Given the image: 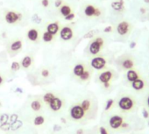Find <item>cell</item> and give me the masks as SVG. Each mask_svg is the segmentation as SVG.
<instances>
[{"label":"cell","mask_w":149,"mask_h":134,"mask_svg":"<svg viewBox=\"0 0 149 134\" xmlns=\"http://www.w3.org/2000/svg\"><path fill=\"white\" fill-rule=\"evenodd\" d=\"M105 46V39L104 36H96L89 43L88 52L91 55L97 56L104 49Z\"/></svg>","instance_id":"1"},{"label":"cell","mask_w":149,"mask_h":134,"mask_svg":"<svg viewBox=\"0 0 149 134\" xmlns=\"http://www.w3.org/2000/svg\"><path fill=\"white\" fill-rule=\"evenodd\" d=\"M132 28H133L132 25L129 21L123 19V20H120L118 23H117V25H115L114 32L118 37L126 38L131 34Z\"/></svg>","instance_id":"2"},{"label":"cell","mask_w":149,"mask_h":134,"mask_svg":"<svg viewBox=\"0 0 149 134\" xmlns=\"http://www.w3.org/2000/svg\"><path fill=\"white\" fill-rule=\"evenodd\" d=\"M84 14L89 19H98L102 17L103 11L100 7L95 5L87 4L84 8Z\"/></svg>","instance_id":"3"},{"label":"cell","mask_w":149,"mask_h":134,"mask_svg":"<svg viewBox=\"0 0 149 134\" xmlns=\"http://www.w3.org/2000/svg\"><path fill=\"white\" fill-rule=\"evenodd\" d=\"M5 20L9 25H16L22 21L23 14L21 12H16V11H6L4 14Z\"/></svg>","instance_id":"4"},{"label":"cell","mask_w":149,"mask_h":134,"mask_svg":"<svg viewBox=\"0 0 149 134\" xmlns=\"http://www.w3.org/2000/svg\"><path fill=\"white\" fill-rule=\"evenodd\" d=\"M118 105L119 109L123 111L132 110L135 106V101L131 96H123L119 98Z\"/></svg>","instance_id":"5"},{"label":"cell","mask_w":149,"mask_h":134,"mask_svg":"<svg viewBox=\"0 0 149 134\" xmlns=\"http://www.w3.org/2000/svg\"><path fill=\"white\" fill-rule=\"evenodd\" d=\"M118 64L119 66V68L123 70H130L134 68L135 61L134 59L129 55V54H125L122 55L121 57L118 58Z\"/></svg>","instance_id":"6"},{"label":"cell","mask_w":149,"mask_h":134,"mask_svg":"<svg viewBox=\"0 0 149 134\" xmlns=\"http://www.w3.org/2000/svg\"><path fill=\"white\" fill-rule=\"evenodd\" d=\"M86 115V112L83 109L80 103L74 104L70 109H69V116L73 120L79 121L83 119Z\"/></svg>","instance_id":"7"},{"label":"cell","mask_w":149,"mask_h":134,"mask_svg":"<svg viewBox=\"0 0 149 134\" xmlns=\"http://www.w3.org/2000/svg\"><path fill=\"white\" fill-rule=\"evenodd\" d=\"M113 78H114V72L111 69L102 70V72L98 75V81L106 89H108L110 87L111 83Z\"/></svg>","instance_id":"8"},{"label":"cell","mask_w":149,"mask_h":134,"mask_svg":"<svg viewBox=\"0 0 149 134\" xmlns=\"http://www.w3.org/2000/svg\"><path fill=\"white\" fill-rule=\"evenodd\" d=\"M91 67L93 69L96 70H104L106 67L107 64V60L104 56L101 55H97L94 56L91 60Z\"/></svg>","instance_id":"9"},{"label":"cell","mask_w":149,"mask_h":134,"mask_svg":"<svg viewBox=\"0 0 149 134\" xmlns=\"http://www.w3.org/2000/svg\"><path fill=\"white\" fill-rule=\"evenodd\" d=\"M63 106H64V100L57 96H55V97L48 104L49 109L54 112L60 111L63 108Z\"/></svg>","instance_id":"10"},{"label":"cell","mask_w":149,"mask_h":134,"mask_svg":"<svg viewBox=\"0 0 149 134\" xmlns=\"http://www.w3.org/2000/svg\"><path fill=\"white\" fill-rule=\"evenodd\" d=\"M60 37L61 40L65 41H68L73 39L74 37V30L70 26H63L61 28L60 32Z\"/></svg>","instance_id":"11"},{"label":"cell","mask_w":149,"mask_h":134,"mask_svg":"<svg viewBox=\"0 0 149 134\" xmlns=\"http://www.w3.org/2000/svg\"><path fill=\"white\" fill-rule=\"evenodd\" d=\"M26 37L31 42H34V43L39 42V40L40 39V30L36 27H32V28L28 29L27 33H26Z\"/></svg>","instance_id":"12"},{"label":"cell","mask_w":149,"mask_h":134,"mask_svg":"<svg viewBox=\"0 0 149 134\" xmlns=\"http://www.w3.org/2000/svg\"><path fill=\"white\" fill-rule=\"evenodd\" d=\"M124 124V118L119 115H114L109 119V125L112 129H119Z\"/></svg>","instance_id":"13"},{"label":"cell","mask_w":149,"mask_h":134,"mask_svg":"<svg viewBox=\"0 0 149 134\" xmlns=\"http://www.w3.org/2000/svg\"><path fill=\"white\" fill-rule=\"evenodd\" d=\"M22 47H23V41H22V40H20V39L13 40L9 44V52L16 53L19 52L22 49Z\"/></svg>","instance_id":"14"},{"label":"cell","mask_w":149,"mask_h":134,"mask_svg":"<svg viewBox=\"0 0 149 134\" xmlns=\"http://www.w3.org/2000/svg\"><path fill=\"white\" fill-rule=\"evenodd\" d=\"M131 86H132V88L134 90H136V91H141V90H143L146 88V82L145 79L139 77V78L137 79L136 81L132 82V83H131Z\"/></svg>","instance_id":"15"},{"label":"cell","mask_w":149,"mask_h":134,"mask_svg":"<svg viewBox=\"0 0 149 134\" xmlns=\"http://www.w3.org/2000/svg\"><path fill=\"white\" fill-rule=\"evenodd\" d=\"M88 68L86 67V65L84 63H77V65H74V69H73V74L74 76H77V78H79L84 73V71L87 69Z\"/></svg>","instance_id":"16"},{"label":"cell","mask_w":149,"mask_h":134,"mask_svg":"<svg viewBox=\"0 0 149 134\" xmlns=\"http://www.w3.org/2000/svg\"><path fill=\"white\" fill-rule=\"evenodd\" d=\"M47 32L50 33L51 34L53 35H56L60 30H61V26H60V23L59 22H52V23H49L47 26V28H46Z\"/></svg>","instance_id":"17"},{"label":"cell","mask_w":149,"mask_h":134,"mask_svg":"<svg viewBox=\"0 0 149 134\" xmlns=\"http://www.w3.org/2000/svg\"><path fill=\"white\" fill-rule=\"evenodd\" d=\"M140 77V75L139 73L138 70L136 69H130V70H127L126 71V79L129 83H132L134 81H136L137 79H139Z\"/></svg>","instance_id":"18"},{"label":"cell","mask_w":149,"mask_h":134,"mask_svg":"<svg viewBox=\"0 0 149 134\" xmlns=\"http://www.w3.org/2000/svg\"><path fill=\"white\" fill-rule=\"evenodd\" d=\"M43 101H42V98L40 99V98H35L34 100H33L31 102V109L34 111V112H40L42 108H43Z\"/></svg>","instance_id":"19"},{"label":"cell","mask_w":149,"mask_h":134,"mask_svg":"<svg viewBox=\"0 0 149 134\" xmlns=\"http://www.w3.org/2000/svg\"><path fill=\"white\" fill-rule=\"evenodd\" d=\"M111 7L112 9L113 12L118 13V12H122L123 10H124V1L122 0H118V1H114L111 3Z\"/></svg>","instance_id":"20"},{"label":"cell","mask_w":149,"mask_h":134,"mask_svg":"<svg viewBox=\"0 0 149 134\" xmlns=\"http://www.w3.org/2000/svg\"><path fill=\"white\" fill-rule=\"evenodd\" d=\"M32 64H33V57L28 54L26 55L20 62L21 68H23L24 69H28L32 66Z\"/></svg>","instance_id":"21"},{"label":"cell","mask_w":149,"mask_h":134,"mask_svg":"<svg viewBox=\"0 0 149 134\" xmlns=\"http://www.w3.org/2000/svg\"><path fill=\"white\" fill-rule=\"evenodd\" d=\"M60 13L62 17H67L68 15H69L70 13H72V7L67 4H63L60 8Z\"/></svg>","instance_id":"22"},{"label":"cell","mask_w":149,"mask_h":134,"mask_svg":"<svg viewBox=\"0 0 149 134\" xmlns=\"http://www.w3.org/2000/svg\"><path fill=\"white\" fill-rule=\"evenodd\" d=\"M41 39H42V40H43L44 42H46V43H50V42H52V41L54 40V35L51 34L50 33H48V32H47V31H45V32L42 33V35H41Z\"/></svg>","instance_id":"23"},{"label":"cell","mask_w":149,"mask_h":134,"mask_svg":"<svg viewBox=\"0 0 149 134\" xmlns=\"http://www.w3.org/2000/svg\"><path fill=\"white\" fill-rule=\"evenodd\" d=\"M54 97H55V95H54V93H52V92H47L46 94L43 95V97H42V101H43L44 103H46L47 105H48L49 103H50Z\"/></svg>","instance_id":"24"},{"label":"cell","mask_w":149,"mask_h":134,"mask_svg":"<svg viewBox=\"0 0 149 134\" xmlns=\"http://www.w3.org/2000/svg\"><path fill=\"white\" fill-rule=\"evenodd\" d=\"M80 104H81V106L83 107V109L84 110V111H85L86 113L89 112V111L91 110V105H92L91 101L90 99H84V100H83L82 103H81Z\"/></svg>","instance_id":"25"},{"label":"cell","mask_w":149,"mask_h":134,"mask_svg":"<svg viewBox=\"0 0 149 134\" xmlns=\"http://www.w3.org/2000/svg\"><path fill=\"white\" fill-rule=\"evenodd\" d=\"M45 123V117L42 115H38L33 118V124L36 126L42 125Z\"/></svg>","instance_id":"26"},{"label":"cell","mask_w":149,"mask_h":134,"mask_svg":"<svg viewBox=\"0 0 149 134\" xmlns=\"http://www.w3.org/2000/svg\"><path fill=\"white\" fill-rule=\"evenodd\" d=\"M91 70L90 69H87L84 71V73L79 77V79H80V81H82V82H86V81H88V80L91 78Z\"/></svg>","instance_id":"27"},{"label":"cell","mask_w":149,"mask_h":134,"mask_svg":"<svg viewBox=\"0 0 149 134\" xmlns=\"http://www.w3.org/2000/svg\"><path fill=\"white\" fill-rule=\"evenodd\" d=\"M20 69H21V65H20L19 62H18V61H13V62L12 63L11 69H12L13 71L17 72V71H19Z\"/></svg>","instance_id":"28"},{"label":"cell","mask_w":149,"mask_h":134,"mask_svg":"<svg viewBox=\"0 0 149 134\" xmlns=\"http://www.w3.org/2000/svg\"><path fill=\"white\" fill-rule=\"evenodd\" d=\"M40 75H41L42 77L47 78V77H49V76H50V71H49L48 69H43L41 70V72H40Z\"/></svg>","instance_id":"29"},{"label":"cell","mask_w":149,"mask_h":134,"mask_svg":"<svg viewBox=\"0 0 149 134\" xmlns=\"http://www.w3.org/2000/svg\"><path fill=\"white\" fill-rule=\"evenodd\" d=\"M114 103V100L113 99H109L108 101H107V103H106V105H105V110H110L111 108V106H112V104Z\"/></svg>","instance_id":"30"},{"label":"cell","mask_w":149,"mask_h":134,"mask_svg":"<svg viewBox=\"0 0 149 134\" xmlns=\"http://www.w3.org/2000/svg\"><path fill=\"white\" fill-rule=\"evenodd\" d=\"M41 6L44 8H47L50 6V0H41Z\"/></svg>","instance_id":"31"},{"label":"cell","mask_w":149,"mask_h":134,"mask_svg":"<svg viewBox=\"0 0 149 134\" xmlns=\"http://www.w3.org/2000/svg\"><path fill=\"white\" fill-rule=\"evenodd\" d=\"M63 4H64L63 0H55V2H54V6L56 8H60Z\"/></svg>","instance_id":"32"},{"label":"cell","mask_w":149,"mask_h":134,"mask_svg":"<svg viewBox=\"0 0 149 134\" xmlns=\"http://www.w3.org/2000/svg\"><path fill=\"white\" fill-rule=\"evenodd\" d=\"M64 19H65L66 20H68V21H71V20H73V19H74V13L72 12V13H70L69 15H68L67 17H65Z\"/></svg>","instance_id":"33"},{"label":"cell","mask_w":149,"mask_h":134,"mask_svg":"<svg viewBox=\"0 0 149 134\" xmlns=\"http://www.w3.org/2000/svg\"><path fill=\"white\" fill-rule=\"evenodd\" d=\"M99 132H100V134H109L107 129L104 128V127H103V126H101V127L99 128Z\"/></svg>","instance_id":"34"},{"label":"cell","mask_w":149,"mask_h":134,"mask_svg":"<svg viewBox=\"0 0 149 134\" xmlns=\"http://www.w3.org/2000/svg\"><path fill=\"white\" fill-rule=\"evenodd\" d=\"M104 33H112V32H114V27H112V26H107V27L104 28Z\"/></svg>","instance_id":"35"},{"label":"cell","mask_w":149,"mask_h":134,"mask_svg":"<svg viewBox=\"0 0 149 134\" xmlns=\"http://www.w3.org/2000/svg\"><path fill=\"white\" fill-rule=\"evenodd\" d=\"M143 117H144V118H148V117H149V114L146 110H143Z\"/></svg>","instance_id":"36"},{"label":"cell","mask_w":149,"mask_h":134,"mask_svg":"<svg viewBox=\"0 0 149 134\" xmlns=\"http://www.w3.org/2000/svg\"><path fill=\"white\" fill-rule=\"evenodd\" d=\"M84 130L83 129H79V130H77V134H84Z\"/></svg>","instance_id":"37"},{"label":"cell","mask_w":149,"mask_h":134,"mask_svg":"<svg viewBox=\"0 0 149 134\" xmlns=\"http://www.w3.org/2000/svg\"><path fill=\"white\" fill-rule=\"evenodd\" d=\"M4 80H5V79H4V76H3L2 75H0V85H1V84L4 83Z\"/></svg>","instance_id":"38"},{"label":"cell","mask_w":149,"mask_h":134,"mask_svg":"<svg viewBox=\"0 0 149 134\" xmlns=\"http://www.w3.org/2000/svg\"><path fill=\"white\" fill-rule=\"evenodd\" d=\"M146 104H147V106H148V108H149V95H148L147 97H146Z\"/></svg>","instance_id":"39"},{"label":"cell","mask_w":149,"mask_h":134,"mask_svg":"<svg viewBox=\"0 0 149 134\" xmlns=\"http://www.w3.org/2000/svg\"><path fill=\"white\" fill-rule=\"evenodd\" d=\"M145 3H149V0H144Z\"/></svg>","instance_id":"40"},{"label":"cell","mask_w":149,"mask_h":134,"mask_svg":"<svg viewBox=\"0 0 149 134\" xmlns=\"http://www.w3.org/2000/svg\"><path fill=\"white\" fill-rule=\"evenodd\" d=\"M0 105H1V103H0Z\"/></svg>","instance_id":"41"}]
</instances>
